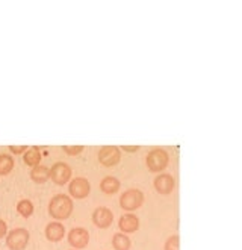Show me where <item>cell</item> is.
Returning a JSON list of instances; mask_svg holds the SVG:
<instances>
[{"instance_id":"cell-1","label":"cell","mask_w":242,"mask_h":250,"mask_svg":"<svg viewBox=\"0 0 242 250\" xmlns=\"http://www.w3.org/2000/svg\"><path fill=\"white\" fill-rule=\"evenodd\" d=\"M73 208V200L67 194H56L50 199L49 214L56 220H65L71 215Z\"/></svg>"},{"instance_id":"cell-2","label":"cell","mask_w":242,"mask_h":250,"mask_svg":"<svg viewBox=\"0 0 242 250\" xmlns=\"http://www.w3.org/2000/svg\"><path fill=\"white\" fill-rule=\"evenodd\" d=\"M170 163V155L166 153V150L163 149H153L145 158V164H147V168L151 171V173H159L162 170L166 168Z\"/></svg>"},{"instance_id":"cell-3","label":"cell","mask_w":242,"mask_h":250,"mask_svg":"<svg viewBox=\"0 0 242 250\" xmlns=\"http://www.w3.org/2000/svg\"><path fill=\"white\" fill-rule=\"evenodd\" d=\"M142 203H144V193L141 189H136V188L126 189L120 197V207L124 211L138 209L140 207H142Z\"/></svg>"},{"instance_id":"cell-4","label":"cell","mask_w":242,"mask_h":250,"mask_svg":"<svg viewBox=\"0 0 242 250\" xmlns=\"http://www.w3.org/2000/svg\"><path fill=\"white\" fill-rule=\"evenodd\" d=\"M30 238V233L24 228H15L6 235V246L11 250H24Z\"/></svg>"},{"instance_id":"cell-5","label":"cell","mask_w":242,"mask_h":250,"mask_svg":"<svg viewBox=\"0 0 242 250\" xmlns=\"http://www.w3.org/2000/svg\"><path fill=\"white\" fill-rule=\"evenodd\" d=\"M121 161V150L117 146H103L99 150V163L104 167H114Z\"/></svg>"},{"instance_id":"cell-6","label":"cell","mask_w":242,"mask_h":250,"mask_svg":"<svg viewBox=\"0 0 242 250\" xmlns=\"http://www.w3.org/2000/svg\"><path fill=\"white\" fill-rule=\"evenodd\" d=\"M71 167L67 163H56L49 168V179L56 185H64L71 179Z\"/></svg>"},{"instance_id":"cell-7","label":"cell","mask_w":242,"mask_h":250,"mask_svg":"<svg viewBox=\"0 0 242 250\" xmlns=\"http://www.w3.org/2000/svg\"><path fill=\"white\" fill-rule=\"evenodd\" d=\"M68 191H70V194L74 199H85L89 194L91 185H89V182H88L86 178H74L70 182Z\"/></svg>"},{"instance_id":"cell-8","label":"cell","mask_w":242,"mask_h":250,"mask_svg":"<svg viewBox=\"0 0 242 250\" xmlns=\"http://www.w3.org/2000/svg\"><path fill=\"white\" fill-rule=\"evenodd\" d=\"M88 241H89V233L83 228H74L68 232V243L74 250L86 247Z\"/></svg>"},{"instance_id":"cell-9","label":"cell","mask_w":242,"mask_h":250,"mask_svg":"<svg viewBox=\"0 0 242 250\" xmlns=\"http://www.w3.org/2000/svg\"><path fill=\"white\" fill-rule=\"evenodd\" d=\"M112 220H114V214L106 207H100V208L94 209V212H93V223L100 229L109 228L112 225Z\"/></svg>"},{"instance_id":"cell-10","label":"cell","mask_w":242,"mask_h":250,"mask_svg":"<svg viewBox=\"0 0 242 250\" xmlns=\"http://www.w3.org/2000/svg\"><path fill=\"white\" fill-rule=\"evenodd\" d=\"M153 185H155V189L158 191L159 194H170L171 191L174 189L176 182H174V178L171 174L163 173V174H159L158 178H155Z\"/></svg>"},{"instance_id":"cell-11","label":"cell","mask_w":242,"mask_h":250,"mask_svg":"<svg viewBox=\"0 0 242 250\" xmlns=\"http://www.w3.org/2000/svg\"><path fill=\"white\" fill-rule=\"evenodd\" d=\"M118 228L123 230L124 233H132L140 229V218L135 214H124L120 218Z\"/></svg>"},{"instance_id":"cell-12","label":"cell","mask_w":242,"mask_h":250,"mask_svg":"<svg viewBox=\"0 0 242 250\" xmlns=\"http://www.w3.org/2000/svg\"><path fill=\"white\" fill-rule=\"evenodd\" d=\"M44 233H45V238H47L49 241L58 243V241H60V240L64 238L65 228L60 223H58V222H52V223H49L47 226H45Z\"/></svg>"},{"instance_id":"cell-13","label":"cell","mask_w":242,"mask_h":250,"mask_svg":"<svg viewBox=\"0 0 242 250\" xmlns=\"http://www.w3.org/2000/svg\"><path fill=\"white\" fill-rule=\"evenodd\" d=\"M120 187H121V182L117 178H114V176H106L100 182V189L104 194H115L120 189Z\"/></svg>"},{"instance_id":"cell-14","label":"cell","mask_w":242,"mask_h":250,"mask_svg":"<svg viewBox=\"0 0 242 250\" xmlns=\"http://www.w3.org/2000/svg\"><path fill=\"white\" fill-rule=\"evenodd\" d=\"M23 161L24 164L29 166V167H35V166H40V161H41V152L37 146L34 147H29V149L23 153Z\"/></svg>"},{"instance_id":"cell-15","label":"cell","mask_w":242,"mask_h":250,"mask_svg":"<svg viewBox=\"0 0 242 250\" xmlns=\"http://www.w3.org/2000/svg\"><path fill=\"white\" fill-rule=\"evenodd\" d=\"M30 179L35 184H45L49 181V167L45 166H35L30 170Z\"/></svg>"},{"instance_id":"cell-16","label":"cell","mask_w":242,"mask_h":250,"mask_svg":"<svg viewBox=\"0 0 242 250\" xmlns=\"http://www.w3.org/2000/svg\"><path fill=\"white\" fill-rule=\"evenodd\" d=\"M130 246H132L130 238L127 237L126 233H123V232H118V233H115L114 237H112V247L115 250H129Z\"/></svg>"},{"instance_id":"cell-17","label":"cell","mask_w":242,"mask_h":250,"mask_svg":"<svg viewBox=\"0 0 242 250\" xmlns=\"http://www.w3.org/2000/svg\"><path fill=\"white\" fill-rule=\"evenodd\" d=\"M15 163L9 153H0V176H6L12 171Z\"/></svg>"},{"instance_id":"cell-18","label":"cell","mask_w":242,"mask_h":250,"mask_svg":"<svg viewBox=\"0 0 242 250\" xmlns=\"http://www.w3.org/2000/svg\"><path fill=\"white\" fill-rule=\"evenodd\" d=\"M17 212L24 217V218H29L30 215L34 214V203L27 200V199H23L17 203Z\"/></svg>"},{"instance_id":"cell-19","label":"cell","mask_w":242,"mask_h":250,"mask_svg":"<svg viewBox=\"0 0 242 250\" xmlns=\"http://www.w3.org/2000/svg\"><path fill=\"white\" fill-rule=\"evenodd\" d=\"M163 250H180V237L179 235H171V237L165 241Z\"/></svg>"},{"instance_id":"cell-20","label":"cell","mask_w":242,"mask_h":250,"mask_svg":"<svg viewBox=\"0 0 242 250\" xmlns=\"http://www.w3.org/2000/svg\"><path fill=\"white\" fill-rule=\"evenodd\" d=\"M83 149H85L83 146H62V150L70 156H76V155L82 153Z\"/></svg>"},{"instance_id":"cell-21","label":"cell","mask_w":242,"mask_h":250,"mask_svg":"<svg viewBox=\"0 0 242 250\" xmlns=\"http://www.w3.org/2000/svg\"><path fill=\"white\" fill-rule=\"evenodd\" d=\"M27 150L26 146H9V152L14 155H21Z\"/></svg>"},{"instance_id":"cell-22","label":"cell","mask_w":242,"mask_h":250,"mask_svg":"<svg viewBox=\"0 0 242 250\" xmlns=\"http://www.w3.org/2000/svg\"><path fill=\"white\" fill-rule=\"evenodd\" d=\"M6 233H8V226H6V223H5V220L0 218V240H2Z\"/></svg>"},{"instance_id":"cell-23","label":"cell","mask_w":242,"mask_h":250,"mask_svg":"<svg viewBox=\"0 0 242 250\" xmlns=\"http://www.w3.org/2000/svg\"><path fill=\"white\" fill-rule=\"evenodd\" d=\"M140 149V146H123V150L126 152H136Z\"/></svg>"},{"instance_id":"cell-24","label":"cell","mask_w":242,"mask_h":250,"mask_svg":"<svg viewBox=\"0 0 242 250\" xmlns=\"http://www.w3.org/2000/svg\"><path fill=\"white\" fill-rule=\"evenodd\" d=\"M71 250H74V249H71Z\"/></svg>"}]
</instances>
